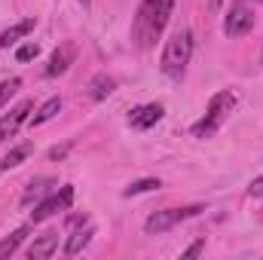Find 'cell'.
<instances>
[{"label": "cell", "instance_id": "23", "mask_svg": "<svg viewBox=\"0 0 263 260\" xmlns=\"http://www.w3.org/2000/svg\"><path fill=\"white\" fill-rule=\"evenodd\" d=\"M65 153H67V147H52V150H49V159H62Z\"/></svg>", "mask_w": 263, "mask_h": 260}, {"label": "cell", "instance_id": "19", "mask_svg": "<svg viewBox=\"0 0 263 260\" xmlns=\"http://www.w3.org/2000/svg\"><path fill=\"white\" fill-rule=\"evenodd\" d=\"M18 86H22V80H18V77H12V80H3V83H0V110H3V104L18 92Z\"/></svg>", "mask_w": 263, "mask_h": 260}, {"label": "cell", "instance_id": "17", "mask_svg": "<svg viewBox=\"0 0 263 260\" xmlns=\"http://www.w3.org/2000/svg\"><path fill=\"white\" fill-rule=\"evenodd\" d=\"M52 184H55L52 178H37V181H31V187H28V193H25V199H22V202H25V205H31V199H34V196H43L49 187H52Z\"/></svg>", "mask_w": 263, "mask_h": 260}, {"label": "cell", "instance_id": "5", "mask_svg": "<svg viewBox=\"0 0 263 260\" xmlns=\"http://www.w3.org/2000/svg\"><path fill=\"white\" fill-rule=\"evenodd\" d=\"M251 28H254V12H251L245 3L230 6V12H227V18H223V34H227V37H242V34H248Z\"/></svg>", "mask_w": 263, "mask_h": 260}, {"label": "cell", "instance_id": "13", "mask_svg": "<svg viewBox=\"0 0 263 260\" xmlns=\"http://www.w3.org/2000/svg\"><path fill=\"white\" fill-rule=\"evenodd\" d=\"M34 31V18H25V22H18V25H12V28H6L3 34H0V46H12L15 40H22V37H28Z\"/></svg>", "mask_w": 263, "mask_h": 260}, {"label": "cell", "instance_id": "22", "mask_svg": "<svg viewBox=\"0 0 263 260\" xmlns=\"http://www.w3.org/2000/svg\"><path fill=\"white\" fill-rule=\"evenodd\" d=\"M202 245H205V242H193V245H190V248L184 251V257H196L199 251H202Z\"/></svg>", "mask_w": 263, "mask_h": 260}, {"label": "cell", "instance_id": "4", "mask_svg": "<svg viewBox=\"0 0 263 260\" xmlns=\"http://www.w3.org/2000/svg\"><path fill=\"white\" fill-rule=\"evenodd\" d=\"M199 211H205V208H202V205H190V208H165V211H156V214L147 217L144 230H147V236H159V233L172 230L175 224L193 217V214H199Z\"/></svg>", "mask_w": 263, "mask_h": 260}, {"label": "cell", "instance_id": "8", "mask_svg": "<svg viewBox=\"0 0 263 260\" xmlns=\"http://www.w3.org/2000/svg\"><path fill=\"white\" fill-rule=\"evenodd\" d=\"M31 107H34L31 101H22L18 107H12V110H9V114H6V117L0 120V144H3L6 138H12V135L18 132V126H22V123L28 120V114H31Z\"/></svg>", "mask_w": 263, "mask_h": 260}, {"label": "cell", "instance_id": "11", "mask_svg": "<svg viewBox=\"0 0 263 260\" xmlns=\"http://www.w3.org/2000/svg\"><path fill=\"white\" fill-rule=\"evenodd\" d=\"M92 236H95V230H92L89 224H86V227H77V230H73V233L67 236L65 254H70V257H73V254H80V251H83V248H86V245L92 242Z\"/></svg>", "mask_w": 263, "mask_h": 260}, {"label": "cell", "instance_id": "3", "mask_svg": "<svg viewBox=\"0 0 263 260\" xmlns=\"http://www.w3.org/2000/svg\"><path fill=\"white\" fill-rule=\"evenodd\" d=\"M233 107H236V95H233L230 89L217 92V95L208 101V114H205L196 126H193V135H196V138H211L214 132L223 126V120L230 117V110H233Z\"/></svg>", "mask_w": 263, "mask_h": 260}, {"label": "cell", "instance_id": "24", "mask_svg": "<svg viewBox=\"0 0 263 260\" xmlns=\"http://www.w3.org/2000/svg\"><path fill=\"white\" fill-rule=\"evenodd\" d=\"M80 3H83V6H89V0H80Z\"/></svg>", "mask_w": 263, "mask_h": 260}, {"label": "cell", "instance_id": "1", "mask_svg": "<svg viewBox=\"0 0 263 260\" xmlns=\"http://www.w3.org/2000/svg\"><path fill=\"white\" fill-rule=\"evenodd\" d=\"M172 15V0H144L138 6V15H135V25H132V37L141 49H147L165 28Z\"/></svg>", "mask_w": 263, "mask_h": 260}, {"label": "cell", "instance_id": "14", "mask_svg": "<svg viewBox=\"0 0 263 260\" xmlns=\"http://www.w3.org/2000/svg\"><path fill=\"white\" fill-rule=\"evenodd\" d=\"M59 110H62V98H49V101H46V104L31 117V126H43V123H49Z\"/></svg>", "mask_w": 263, "mask_h": 260}, {"label": "cell", "instance_id": "12", "mask_svg": "<svg viewBox=\"0 0 263 260\" xmlns=\"http://www.w3.org/2000/svg\"><path fill=\"white\" fill-rule=\"evenodd\" d=\"M114 80L107 77V73H95L92 77V83H89V95H92V101H104L110 92H114Z\"/></svg>", "mask_w": 263, "mask_h": 260}, {"label": "cell", "instance_id": "15", "mask_svg": "<svg viewBox=\"0 0 263 260\" xmlns=\"http://www.w3.org/2000/svg\"><path fill=\"white\" fill-rule=\"evenodd\" d=\"M31 156V144H18L15 150H9L6 156H3V162H0V169L3 172H9V169H15V165H22L25 159Z\"/></svg>", "mask_w": 263, "mask_h": 260}, {"label": "cell", "instance_id": "18", "mask_svg": "<svg viewBox=\"0 0 263 260\" xmlns=\"http://www.w3.org/2000/svg\"><path fill=\"white\" fill-rule=\"evenodd\" d=\"M150 190H159V181L156 178H141V181L129 184L123 196H138V193H150Z\"/></svg>", "mask_w": 263, "mask_h": 260}, {"label": "cell", "instance_id": "7", "mask_svg": "<svg viewBox=\"0 0 263 260\" xmlns=\"http://www.w3.org/2000/svg\"><path fill=\"white\" fill-rule=\"evenodd\" d=\"M162 114H165L162 104H141L129 114V126L132 129H150V126H156L162 120Z\"/></svg>", "mask_w": 263, "mask_h": 260}, {"label": "cell", "instance_id": "16", "mask_svg": "<svg viewBox=\"0 0 263 260\" xmlns=\"http://www.w3.org/2000/svg\"><path fill=\"white\" fill-rule=\"evenodd\" d=\"M28 236V227H22V230H15L12 236H6L3 242H0V260H6L9 254H15V248L22 245V239Z\"/></svg>", "mask_w": 263, "mask_h": 260}, {"label": "cell", "instance_id": "2", "mask_svg": "<svg viewBox=\"0 0 263 260\" xmlns=\"http://www.w3.org/2000/svg\"><path fill=\"white\" fill-rule=\"evenodd\" d=\"M190 55H193V34L187 28L175 31L165 43V52H162V73L172 80H181L190 65Z\"/></svg>", "mask_w": 263, "mask_h": 260}, {"label": "cell", "instance_id": "9", "mask_svg": "<svg viewBox=\"0 0 263 260\" xmlns=\"http://www.w3.org/2000/svg\"><path fill=\"white\" fill-rule=\"evenodd\" d=\"M59 248V233H43L34 239V245L28 248V257L31 260H43V257H52Z\"/></svg>", "mask_w": 263, "mask_h": 260}, {"label": "cell", "instance_id": "6", "mask_svg": "<svg viewBox=\"0 0 263 260\" xmlns=\"http://www.w3.org/2000/svg\"><path fill=\"white\" fill-rule=\"evenodd\" d=\"M73 202V187H62L59 193H52L49 199H43L37 208H34V224H40V220H46V217H52V214H59V211H67V205Z\"/></svg>", "mask_w": 263, "mask_h": 260}, {"label": "cell", "instance_id": "20", "mask_svg": "<svg viewBox=\"0 0 263 260\" xmlns=\"http://www.w3.org/2000/svg\"><path fill=\"white\" fill-rule=\"evenodd\" d=\"M37 52H40V49H37V43H28V46H22V49H18V62H31V59H37Z\"/></svg>", "mask_w": 263, "mask_h": 260}, {"label": "cell", "instance_id": "21", "mask_svg": "<svg viewBox=\"0 0 263 260\" xmlns=\"http://www.w3.org/2000/svg\"><path fill=\"white\" fill-rule=\"evenodd\" d=\"M248 190H251V196H263V178H254Z\"/></svg>", "mask_w": 263, "mask_h": 260}, {"label": "cell", "instance_id": "25", "mask_svg": "<svg viewBox=\"0 0 263 260\" xmlns=\"http://www.w3.org/2000/svg\"><path fill=\"white\" fill-rule=\"evenodd\" d=\"M260 3H263V0H260Z\"/></svg>", "mask_w": 263, "mask_h": 260}, {"label": "cell", "instance_id": "10", "mask_svg": "<svg viewBox=\"0 0 263 260\" xmlns=\"http://www.w3.org/2000/svg\"><path fill=\"white\" fill-rule=\"evenodd\" d=\"M73 55H77V49H73L70 43H65L62 49H55V55H52L49 65H46V77H59V73H65L67 67H70V62H73Z\"/></svg>", "mask_w": 263, "mask_h": 260}]
</instances>
